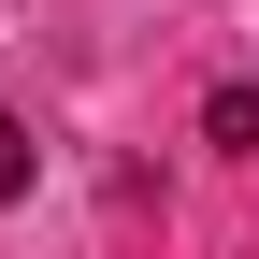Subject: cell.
Returning <instances> with one entry per match:
<instances>
[{"label":"cell","instance_id":"6da1fadb","mask_svg":"<svg viewBox=\"0 0 259 259\" xmlns=\"http://www.w3.org/2000/svg\"><path fill=\"white\" fill-rule=\"evenodd\" d=\"M202 130H216V144H259V87H216V115H202Z\"/></svg>","mask_w":259,"mask_h":259},{"label":"cell","instance_id":"7a4b0ae2","mask_svg":"<svg viewBox=\"0 0 259 259\" xmlns=\"http://www.w3.org/2000/svg\"><path fill=\"white\" fill-rule=\"evenodd\" d=\"M15 187H29V130L0 115V202H15Z\"/></svg>","mask_w":259,"mask_h":259}]
</instances>
